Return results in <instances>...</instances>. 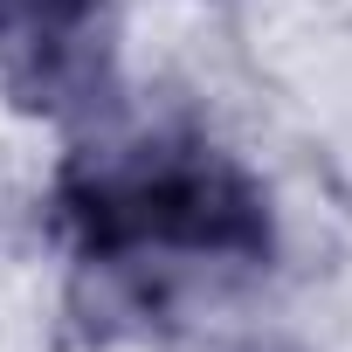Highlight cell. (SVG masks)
<instances>
[{
    "mask_svg": "<svg viewBox=\"0 0 352 352\" xmlns=\"http://www.w3.org/2000/svg\"><path fill=\"white\" fill-rule=\"evenodd\" d=\"M69 214L97 256L249 263L270 249L263 194L208 145H138L97 166L69 194Z\"/></svg>",
    "mask_w": 352,
    "mask_h": 352,
    "instance_id": "obj_1",
    "label": "cell"
},
{
    "mask_svg": "<svg viewBox=\"0 0 352 352\" xmlns=\"http://www.w3.org/2000/svg\"><path fill=\"white\" fill-rule=\"evenodd\" d=\"M90 14V0H0V49H63Z\"/></svg>",
    "mask_w": 352,
    "mask_h": 352,
    "instance_id": "obj_2",
    "label": "cell"
}]
</instances>
